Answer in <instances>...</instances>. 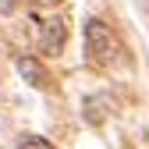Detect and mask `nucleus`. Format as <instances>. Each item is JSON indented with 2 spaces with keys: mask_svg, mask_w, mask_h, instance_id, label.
I'll return each instance as SVG.
<instances>
[{
  "mask_svg": "<svg viewBox=\"0 0 149 149\" xmlns=\"http://www.w3.org/2000/svg\"><path fill=\"white\" fill-rule=\"evenodd\" d=\"M85 46H89L92 57H100V61H110L121 50L117 46V36L110 32V25L100 22V18H89V22H85Z\"/></svg>",
  "mask_w": 149,
  "mask_h": 149,
  "instance_id": "f257e3e1",
  "label": "nucleus"
},
{
  "mask_svg": "<svg viewBox=\"0 0 149 149\" xmlns=\"http://www.w3.org/2000/svg\"><path fill=\"white\" fill-rule=\"evenodd\" d=\"M18 71L29 85H46V68L36 61V57H18Z\"/></svg>",
  "mask_w": 149,
  "mask_h": 149,
  "instance_id": "f03ea898",
  "label": "nucleus"
},
{
  "mask_svg": "<svg viewBox=\"0 0 149 149\" xmlns=\"http://www.w3.org/2000/svg\"><path fill=\"white\" fill-rule=\"evenodd\" d=\"M43 46L50 53H61V46H64V22H61V18L46 22V29H43Z\"/></svg>",
  "mask_w": 149,
  "mask_h": 149,
  "instance_id": "7ed1b4c3",
  "label": "nucleus"
},
{
  "mask_svg": "<svg viewBox=\"0 0 149 149\" xmlns=\"http://www.w3.org/2000/svg\"><path fill=\"white\" fill-rule=\"evenodd\" d=\"M22 146H39V149H50V142H46V139H36V135L22 139Z\"/></svg>",
  "mask_w": 149,
  "mask_h": 149,
  "instance_id": "20e7f679",
  "label": "nucleus"
},
{
  "mask_svg": "<svg viewBox=\"0 0 149 149\" xmlns=\"http://www.w3.org/2000/svg\"><path fill=\"white\" fill-rule=\"evenodd\" d=\"M14 4H18V0H0V14H11V11H14Z\"/></svg>",
  "mask_w": 149,
  "mask_h": 149,
  "instance_id": "39448f33",
  "label": "nucleus"
},
{
  "mask_svg": "<svg viewBox=\"0 0 149 149\" xmlns=\"http://www.w3.org/2000/svg\"><path fill=\"white\" fill-rule=\"evenodd\" d=\"M53 4H57V0H53Z\"/></svg>",
  "mask_w": 149,
  "mask_h": 149,
  "instance_id": "423d86ee",
  "label": "nucleus"
}]
</instances>
